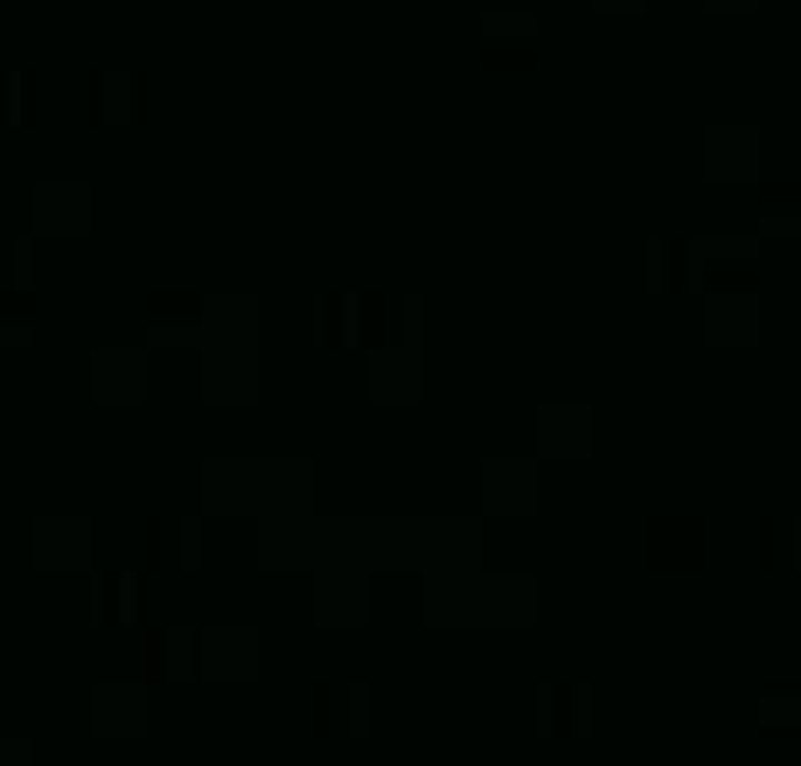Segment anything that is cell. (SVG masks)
<instances>
[{
  "label": "cell",
  "instance_id": "6da1fadb",
  "mask_svg": "<svg viewBox=\"0 0 801 766\" xmlns=\"http://www.w3.org/2000/svg\"><path fill=\"white\" fill-rule=\"evenodd\" d=\"M537 620V578L530 571H474V606L468 627H523Z\"/></svg>",
  "mask_w": 801,
  "mask_h": 766
},
{
  "label": "cell",
  "instance_id": "3957f363",
  "mask_svg": "<svg viewBox=\"0 0 801 766\" xmlns=\"http://www.w3.org/2000/svg\"><path fill=\"white\" fill-rule=\"evenodd\" d=\"M697 328L711 349H753L760 341V294H697Z\"/></svg>",
  "mask_w": 801,
  "mask_h": 766
},
{
  "label": "cell",
  "instance_id": "2e32d148",
  "mask_svg": "<svg viewBox=\"0 0 801 766\" xmlns=\"http://www.w3.org/2000/svg\"><path fill=\"white\" fill-rule=\"evenodd\" d=\"M704 8H711V14H753L760 0H704Z\"/></svg>",
  "mask_w": 801,
  "mask_h": 766
},
{
  "label": "cell",
  "instance_id": "9c48e42d",
  "mask_svg": "<svg viewBox=\"0 0 801 766\" xmlns=\"http://www.w3.org/2000/svg\"><path fill=\"white\" fill-rule=\"evenodd\" d=\"M251 663H258V641H251V634H217V669L244 676Z\"/></svg>",
  "mask_w": 801,
  "mask_h": 766
},
{
  "label": "cell",
  "instance_id": "8fae6325",
  "mask_svg": "<svg viewBox=\"0 0 801 766\" xmlns=\"http://www.w3.org/2000/svg\"><path fill=\"white\" fill-rule=\"evenodd\" d=\"M760 725H801V690H773V697H760Z\"/></svg>",
  "mask_w": 801,
  "mask_h": 766
},
{
  "label": "cell",
  "instance_id": "52a82bcc",
  "mask_svg": "<svg viewBox=\"0 0 801 766\" xmlns=\"http://www.w3.org/2000/svg\"><path fill=\"white\" fill-rule=\"evenodd\" d=\"M544 460H585L592 454V405H537L530 418Z\"/></svg>",
  "mask_w": 801,
  "mask_h": 766
},
{
  "label": "cell",
  "instance_id": "7a4b0ae2",
  "mask_svg": "<svg viewBox=\"0 0 801 766\" xmlns=\"http://www.w3.org/2000/svg\"><path fill=\"white\" fill-rule=\"evenodd\" d=\"M314 620L363 627L370 620V571L349 565V558H321V571H314Z\"/></svg>",
  "mask_w": 801,
  "mask_h": 766
},
{
  "label": "cell",
  "instance_id": "7c38bea8",
  "mask_svg": "<svg viewBox=\"0 0 801 766\" xmlns=\"http://www.w3.org/2000/svg\"><path fill=\"white\" fill-rule=\"evenodd\" d=\"M398 349L425 356V294H404V341H398Z\"/></svg>",
  "mask_w": 801,
  "mask_h": 766
},
{
  "label": "cell",
  "instance_id": "5bb4252c",
  "mask_svg": "<svg viewBox=\"0 0 801 766\" xmlns=\"http://www.w3.org/2000/svg\"><path fill=\"white\" fill-rule=\"evenodd\" d=\"M760 237H801V217H788V209H773V217H760Z\"/></svg>",
  "mask_w": 801,
  "mask_h": 766
},
{
  "label": "cell",
  "instance_id": "9a60e30c",
  "mask_svg": "<svg viewBox=\"0 0 801 766\" xmlns=\"http://www.w3.org/2000/svg\"><path fill=\"white\" fill-rule=\"evenodd\" d=\"M592 8H600V14H641L649 0H592Z\"/></svg>",
  "mask_w": 801,
  "mask_h": 766
},
{
  "label": "cell",
  "instance_id": "ba28073f",
  "mask_svg": "<svg viewBox=\"0 0 801 766\" xmlns=\"http://www.w3.org/2000/svg\"><path fill=\"white\" fill-rule=\"evenodd\" d=\"M690 258L711 266V258H760V237H690Z\"/></svg>",
  "mask_w": 801,
  "mask_h": 766
},
{
  "label": "cell",
  "instance_id": "4fadbf2b",
  "mask_svg": "<svg viewBox=\"0 0 801 766\" xmlns=\"http://www.w3.org/2000/svg\"><path fill=\"white\" fill-rule=\"evenodd\" d=\"M349 738H370V718H377V710H370V683H349Z\"/></svg>",
  "mask_w": 801,
  "mask_h": 766
},
{
  "label": "cell",
  "instance_id": "30bf717a",
  "mask_svg": "<svg viewBox=\"0 0 801 766\" xmlns=\"http://www.w3.org/2000/svg\"><path fill=\"white\" fill-rule=\"evenodd\" d=\"M481 36L488 42H530L537 36V14H481Z\"/></svg>",
  "mask_w": 801,
  "mask_h": 766
},
{
  "label": "cell",
  "instance_id": "8992f818",
  "mask_svg": "<svg viewBox=\"0 0 801 766\" xmlns=\"http://www.w3.org/2000/svg\"><path fill=\"white\" fill-rule=\"evenodd\" d=\"M363 384L377 405H419L425 398V356L411 349H370L363 356Z\"/></svg>",
  "mask_w": 801,
  "mask_h": 766
},
{
  "label": "cell",
  "instance_id": "277c9868",
  "mask_svg": "<svg viewBox=\"0 0 801 766\" xmlns=\"http://www.w3.org/2000/svg\"><path fill=\"white\" fill-rule=\"evenodd\" d=\"M767 147L760 126H704V175L711 181H760Z\"/></svg>",
  "mask_w": 801,
  "mask_h": 766
},
{
  "label": "cell",
  "instance_id": "e0dca14e",
  "mask_svg": "<svg viewBox=\"0 0 801 766\" xmlns=\"http://www.w3.org/2000/svg\"><path fill=\"white\" fill-rule=\"evenodd\" d=\"M788 558H794V571H801V516L788 523Z\"/></svg>",
  "mask_w": 801,
  "mask_h": 766
},
{
  "label": "cell",
  "instance_id": "5b68a950",
  "mask_svg": "<svg viewBox=\"0 0 801 766\" xmlns=\"http://www.w3.org/2000/svg\"><path fill=\"white\" fill-rule=\"evenodd\" d=\"M481 516H530L537 509V460H481Z\"/></svg>",
  "mask_w": 801,
  "mask_h": 766
}]
</instances>
